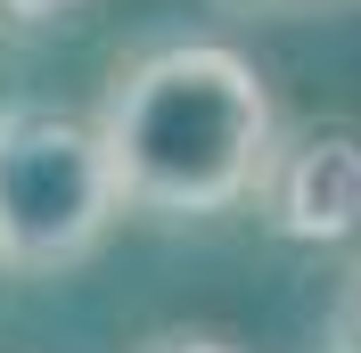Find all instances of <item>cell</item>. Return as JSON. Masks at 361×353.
Here are the masks:
<instances>
[{
  "label": "cell",
  "instance_id": "5",
  "mask_svg": "<svg viewBox=\"0 0 361 353\" xmlns=\"http://www.w3.org/2000/svg\"><path fill=\"white\" fill-rule=\"evenodd\" d=\"M90 0H0V25H17V33H49V25H74Z\"/></svg>",
  "mask_w": 361,
  "mask_h": 353
},
{
  "label": "cell",
  "instance_id": "7",
  "mask_svg": "<svg viewBox=\"0 0 361 353\" xmlns=\"http://www.w3.org/2000/svg\"><path fill=\"white\" fill-rule=\"evenodd\" d=\"M337 345H345V353H361V271L345 280V296H337Z\"/></svg>",
  "mask_w": 361,
  "mask_h": 353
},
{
  "label": "cell",
  "instance_id": "1",
  "mask_svg": "<svg viewBox=\"0 0 361 353\" xmlns=\"http://www.w3.org/2000/svg\"><path fill=\"white\" fill-rule=\"evenodd\" d=\"M99 140L115 156L123 205L214 222L230 205H255V181L279 148V107L230 42H164L115 66L99 99Z\"/></svg>",
  "mask_w": 361,
  "mask_h": 353
},
{
  "label": "cell",
  "instance_id": "6",
  "mask_svg": "<svg viewBox=\"0 0 361 353\" xmlns=\"http://www.w3.org/2000/svg\"><path fill=\"white\" fill-rule=\"evenodd\" d=\"M132 353H247V345H230L214 329H157V337H140Z\"/></svg>",
  "mask_w": 361,
  "mask_h": 353
},
{
  "label": "cell",
  "instance_id": "8",
  "mask_svg": "<svg viewBox=\"0 0 361 353\" xmlns=\"http://www.w3.org/2000/svg\"><path fill=\"white\" fill-rule=\"evenodd\" d=\"M329 353H345V345H329Z\"/></svg>",
  "mask_w": 361,
  "mask_h": 353
},
{
  "label": "cell",
  "instance_id": "9",
  "mask_svg": "<svg viewBox=\"0 0 361 353\" xmlns=\"http://www.w3.org/2000/svg\"><path fill=\"white\" fill-rule=\"evenodd\" d=\"M345 8H353V0H345Z\"/></svg>",
  "mask_w": 361,
  "mask_h": 353
},
{
  "label": "cell",
  "instance_id": "4",
  "mask_svg": "<svg viewBox=\"0 0 361 353\" xmlns=\"http://www.w3.org/2000/svg\"><path fill=\"white\" fill-rule=\"evenodd\" d=\"M214 8L238 25H295V17H337L345 0H214Z\"/></svg>",
  "mask_w": 361,
  "mask_h": 353
},
{
  "label": "cell",
  "instance_id": "2",
  "mask_svg": "<svg viewBox=\"0 0 361 353\" xmlns=\"http://www.w3.org/2000/svg\"><path fill=\"white\" fill-rule=\"evenodd\" d=\"M123 214V181L99 140V115H66L42 99L0 107V263L74 271L107 246Z\"/></svg>",
  "mask_w": 361,
  "mask_h": 353
},
{
  "label": "cell",
  "instance_id": "3",
  "mask_svg": "<svg viewBox=\"0 0 361 353\" xmlns=\"http://www.w3.org/2000/svg\"><path fill=\"white\" fill-rule=\"evenodd\" d=\"M255 214L295 246L361 239V132H345V124L279 132L263 181H255Z\"/></svg>",
  "mask_w": 361,
  "mask_h": 353
}]
</instances>
